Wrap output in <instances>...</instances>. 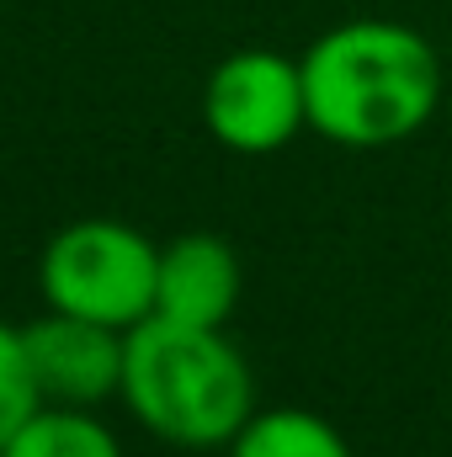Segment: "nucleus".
<instances>
[{
  "label": "nucleus",
  "mask_w": 452,
  "mask_h": 457,
  "mask_svg": "<svg viewBox=\"0 0 452 457\" xmlns=\"http://www.w3.org/2000/svg\"><path fill=\"white\" fill-rule=\"evenodd\" d=\"M309 128L346 149H389L421 133L442 102V59L431 37L389 16L340 21L309 43Z\"/></svg>",
  "instance_id": "f257e3e1"
},
{
  "label": "nucleus",
  "mask_w": 452,
  "mask_h": 457,
  "mask_svg": "<svg viewBox=\"0 0 452 457\" xmlns=\"http://www.w3.org/2000/svg\"><path fill=\"white\" fill-rule=\"evenodd\" d=\"M122 399L160 442L208 453L255 415V378L224 330L149 314L128 330Z\"/></svg>",
  "instance_id": "f03ea898"
},
{
  "label": "nucleus",
  "mask_w": 452,
  "mask_h": 457,
  "mask_svg": "<svg viewBox=\"0 0 452 457\" xmlns=\"http://www.w3.org/2000/svg\"><path fill=\"white\" fill-rule=\"evenodd\" d=\"M155 277H160V250L117 219L64 224L48 239L38 271L48 309L86 314L113 330H133L155 314Z\"/></svg>",
  "instance_id": "7ed1b4c3"
},
{
  "label": "nucleus",
  "mask_w": 452,
  "mask_h": 457,
  "mask_svg": "<svg viewBox=\"0 0 452 457\" xmlns=\"http://www.w3.org/2000/svg\"><path fill=\"white\" fill-rule=\"evenodd\" d=\"M203 122L234 154H277L309 128L304 64L272 48H239L203 86Z\"/></svg>",
  "instance_id": "20e7f679"
},
{
  "label": "nucleus",
  "mask_w": 452,
  "mask_h": 457,
  "mask_svg": "<svg viewBox=\"0 0 452 457\" xmlns=\"http://www.w3.org/2000/svg\"><path fill=\"white\" fill-rule=\"evenodd\" d=\"M27 361L43 388V404H80L96 410L102 399L122 394V361H128V330H113L86 314L48 309L43 320L21 325Z\"/></svg>",
  "instance_id": "39448f33"
},
{
  "label": "nucleus",
  "mask_w": 452,
  "mask_h": 457,
  "mask_svg": "<svg viewBox=\"0 0 452 457\" xmlns=\"http://www.w3.org/2000/svg\"><path fill=\"white\" fill-rule=\"evenodd\" d=\"M239 303V255L219 234H181L160 245V277H155V314L181 325L224 330Z\"/></svg>",
  "instance_id": "423d86ee"
},
{
  "label": "nucleus",
  "mask_w": 452,
  "mask_h": 457,
  "mask_svg": "<svg viewBox=\"0 0 452 457\" xmlns=\"http://www.w3.org/2000/svg\"><path fill=\"white\" fill-rule=\"evenodd\" d=\"M229 457H351V447L325 415L282 404V410H255L234 431Z\"/></svg>",
  "instance_id": "0eeeda50"
},
{
  "label": "nucleus",
  "mask_w": 452,
  "mask_h": 457,
  "mask_svg": "<svg viewBox=\"0 0 452 457\" xmlns=\"http://www.w3.org/2000/svg\"><path fill=\"white\" fill-rule=\"evenodd\" d=\"M0 457H122L117 436L96 420V410L80 404H43L5 447Z\"/></svg>",
  "instance_id": "6e6552de"
},
{
  "label": "nucleus",
  "mask_w": 452,
  "mask_h": 457,
  "mask_svg": "<svg viewBox=\"0 0 452 457\" xmlns=\"http://www.w3.org/2000/svg\"><path fill=\"white\" fill-rule=\"evenodd\" d=\"M43 410V388L27 361V336L16 325H0V447Z\"/></svg>",
  "instance_id": "1a4fd4ad"
}]
</instances>
